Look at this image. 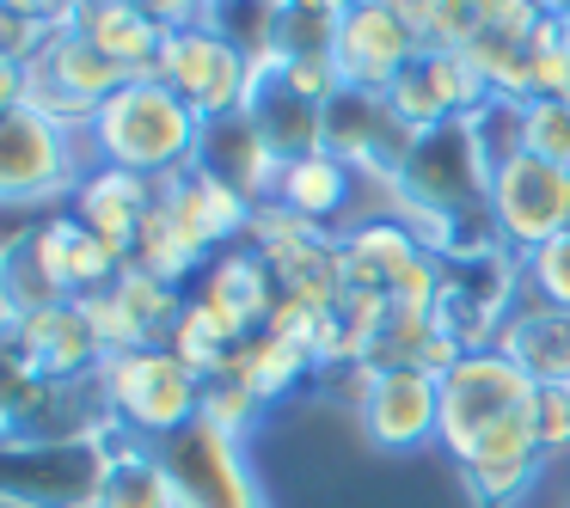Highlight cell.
<instances>
[{"label": "cell", "mask_w": 570, "mask_h": 508, "mask_svg": "<svg viewBox=\"0 0 570 508\" xmlns=\"http://www.w3.org/2000/svg\"><path fill=\"white\" fill-rule=\"evenodd\" d=\"M540 386L503 356V349H466L442 368V447L466 466L484 508L528 490L540 471V435H533Z\"/></svg>", "instance_id": "cell-1"}, {"label": "cell", "mask_w": 570, "mask_h": 508, "mask_svg": "<svg viewBox=\"0 0 570 508\" xmlns=\"http://www.w3.org/2000/svg\"><path fill=\"white\" fill-rule=\"evenodd\" d=\"M87 141H92V153H99V166H117V172H136V178H154V185H160L166 172L197 160L203 117L190 111L166 80H124V87L99 104Z\"/></svg>", "instance_id": "cell-2"}, {"label": "cell", "mask_w": 570, "mask_h": 508, "mask_svg": "<svg viewBox=\"0 0 570 508\" xmlns=\"http://www.w3.org/2000/svg\"><path fill=\"white\" fill-rule=\"evenodd\" d=\"M105 422L92 435L0 429V502L7 508H92L105 459H111Z\"/></svg>", "instance_id": "cell-3"}, {"label": "cell", "mask_w": 570, "mask_h": 508, "mask_svg": "<svg viewBox=\"0 0 570 508\" xmlns=\"http://www.w3.org/2000/svg\"><path fill=\"white\" fill-rule=\"evenodd\" d=\"M344 251V288L350 295L381 300L386 312L405 319H430L435 312V288H442V258L423 246L417 227H405L399 215H374V221L350 227L337 239Z\"/></svg>", "instance_id": "cell-4"}, {"label": "cell", "mask_w": 570, "mask_h": 508, "mask_svg": "<svg viewBox=\"0 0 570 508\" xmlns=\"http://www.w3.org/2000/svg\"><path fill=\"white\" fill-rule=\"evenodd\" d=\"M99 386H105L111 422L129 435H141V441H166V435L190 429V422L203 417V380L166 343L111 356L99 368Z\"/></svg>", "instance_id": "cell-5"}, {"label": "cell", "mask_w": 570, "mask_h": 508, "mask_svg": "<svg viewBox=\"0 0 570 508\" xmlns=\"http://www.w3.org/2000/svg\"><path fill=\"white\" fill-rule=\"evenodd\" d=\"M124 68L111 62L105 50H92L87 38H80L75 26H62L50 43H43L38 56L26 62V104L38 117H50L56 129H68V136H87L92 117H99V104L111 99L117 87H124Z\"/></svg>", "instance_id": "cell-6"}, {"label": "cell", "mask_w": 570, "mask_h": 508, "mask_svg": "<svg viewBox=\"0 0 570 508\" xmlns=\"http://www.w3.org/2000/svg\"><path fill=\"white\" fill-rule=\"evenodd\" d=\"M154 454L173 484V508H264V490L239 454V435L215 429L209 417L154 441Z\"/></svg>", "instance_id": "cell-7"}, {"label": "cell", "mask_w": 570, "mask_h": 508, "mask_svg": "<svg viewBox=\"0 0 570 508\" xmlns=\"http://www.w3.org/2000/svg\"><path fill=\"white\" fill-rule=\"evenodd\" d=\"M491 227L509 251H540L546 239L570 233V166L540 153H515L491 178Z\"/></svg>", "instance_id": "cell-8"}, {"label": "cell", "mask_w": 570, "mask_h": 508, "mask_svg": "<svg viewBox=\"0 0 570 508\" xmlns=\"http://www.w3.org/2000/svg\"><path fill=\"white\" fill-rule=\"evenodd\" d=\"M411 136L417 129L399 123V111L386 104V92H362V87H337L320 111V148L337 153L356 178H381L393 185V172L405 166Z\"/></svg>", "instance_id": "cell-9"}, {"label": "cell", "mask_w": 570, "mask_h": 508, "mask_svg": "<svg viewBox=\"0 0 570 508\" xmlns=\"http://www.w3.org/2000/svg\"><path fill=\"white\" fill-rule=\"evenodd\" d=\"M362 429L386 454L442 435V373L430 361H374L362 380Z\"/></svg>", "instance_id": "cell-10"}, {"label": "cell", "mask_w": 570, "mask_h": 508, "mask_svg": "<svg viewBox=\"0 0 570 508\" xmlns=\"http://www.w3.org/2000/svg\"><path fill=\"white\" fill-rule=\"evenodd\" d=\"M75 172L80 166L68 129H56L31 104L0 117V202H50L62 190H80Z\"/></svg>", "instance_id": "cell-11"}, {"label": "cell", "mask_w": 570, "mask_h": 508, "mask_svg": "<svg viewBox=\"0 0 570 508\" xmlns=\"http://www.w3.org/2000/svg\"><path fill=\"white\" fill-rule=\"evenodd\" d=\"M166 87L178 92V99L190 104V111L203 117V123H215V117L239 111L246 104V87H252V62L239 50H227L215 31H173L160 50V74Z\"/></svg>", "instance_id": "cell-12"}, {"label": "cell", "mask_w": 570, "mask_h": 508, "mask_svg": "<svg viewBox=\"0 0 570 508\" xmlns=\"http://www.w3.org/2000/svg\"><path fill=\"white\" fill-rule=\"evenodd\" d=\"M423 38L405 13H393L386 0H368L356 13L337 19V38H332V68L344 87H362V92H386L411 62H417Z\"/></svg>", "instance_id": "cell-13"}, {"label": "cell", "mask_w": 570, "mask_h": 508, "mask_svg": "<svg viewBox=\"0 0 570 508\" xmlns=\"http://www.w3.org/2000/svg\"><path fill=\"white\" fill-rule=\"evenodd\" d=\"M227 343H246V337L271 331L276 307H283V288H276L264 251H222V258L203 270V295L190 300Z\"/></svg>", "instance_id": "cell-14"}, {"label": "cell", "mask_w": 570, "mask_h": 508, "mask_svg": "<svg viewBox=\"0 0 570 508\" xmlns=\"http://www.w3.org/2000/svg\"><path fill=\"white\" fill-rule=\"evenodd\" d=\"M484 99H491V92H484L479 68L466 62V50H435V43H423L417 62L386 87V104L399 111V123H405V129L454 123V117L479 111Z\"/></svg>", "instance_id": "cell-15"}, {"label": "cell", "mask_w": 570, "mask_h": 508, "mask_svg": "<svg viewBox=\"0 0 570 508\" xmlns=\"http://www.w3.org/2000/svg\"><path fill=\"white\" fill-rule=\"evenodd\" d=\"M154 190H160V209L173 215L203 251L234 246V239L252 233V221H258V202H246L239 190H227L222 178H215L209 166H197V160H185L178 172H166Z\"/></svg>", "instance_id": "cell-16"}, {"label": "cell", "mask_w": 570, "mask_h": 508, "mask_svg": "<svg viewBox=\"0 0 570 508\" xmlns=\"http://www.w3.org/2000/svg\"><path fill=\"white\" fill-rule=\"evenodd\" d=\"M19 337H26L31 373L43 386H75V380H92L105 368V349L92 337V319L80 300H62V307H43L31 319H19Z\"/></svg>", "instance_id": "cell-17"}, {"label": "cell", "mask_w": 570, "mask_h": 508, "mask_svg": "<svg viewBox=\"0 0 570 508\" xmlns=\"http://www.w3.org/2000/svg\"><path fill=\"white\" fill-rule=\"evenodd\" d=\"M31 239H38V258L50 270V282L62 288V300H92L105 288H117V276H124V258L80 215H50V221L31 227Z\"/></svg>", "instance_id": "cell-18"}, {"label": "cell", "mask_w": 570, "mask_h": 508, "mask_svg": "<svg viewBox=\"0 0 570 508\" xmlns=\"http://www.w3.org/2000/svg\"><path fill=\"white\" fill-rule=\"evenodd\" d=\"M197 166H209L227 190H239L246 202H271L276 197V178H283V160L276 148L252 129L246 111H227L215 123H203V141H197Z\"/></svg>", "instance_id": "cell-19"}, {"label": "cell", "mask_w": 570, "mask_h": 508, "mask_svg": "<svg viewBox=\"0 0 570 508\" xmlns=\"http://www.w3.org/2000/svg\"><path fill=\"white\" fill-rule=\"evenodd\" d=\"M239 111L252 117V129L271 141L283 166L320 148V111H325V104L307 99V92H301L276 62L271 68H252V87H246V104H239Z\"/></svg>", "instance_id": "cell-20"}, {"label": "cell", "mask_w": 570, "mask_h": 508, "mask_svg": "<svg viewBox=\"0 0 570 508\" xmlns=\"http://www.w3.org/2000/svg\"><path fill=\"white\" fill-rule=\"evenodd\" d=\"M154 202H160L154 178L117 172V166H99V172L80 178V190H75V215H80V221H87L124 263H129V251H136L141 227H148Z\"/></svg>", "instance_id": "cell-21"}, {"label": "cell", "mask_w": 570, "mask_h": 508, "mask_svg": "<svg viewBox=\"0 0 570 508\" xmlns=\"http://www.w3.org/2000/svg\"><path fill=\"white\" fill-rule=\"evenodd\" d=\"M75 31L92 43V50L111 56V62L124 68L129 80H154V74H160L166 31L154 26V19H141L129 0H80Z\"/></svg>", "instance_id": "cell-22"}, {"label": "cell", "mask_w": 570, "mask_h": 508, "mask_svg": "<svg viewBox=\"0 0 570 508\" xmlns=\"http://www.w3.org/2000/svg\"><path fill=\"white\" fill-rule=\"evenodd\" d=\"M350 197H356V172H350L337 153H325V148H313V153H301V160H288L283 166V178H276V209L283 215H295L301 227H332L337 215L350 209Z\"/></svg>", "instance_id": "cell-23"}, {"label": "cell", "mask_w": 570, "mask_h": 508, "mask_svg": "<svg viewBox=\"0 0 570 508\" xmlns=\"http://www.w3.org/2000/svg\"><path fill=\"white\" fill-rule=\"evenodd\" d=\"M497 349L533 386H570V307H546V300L515 307V319L503 325Z\"/></svg>", "instance_id": "cell-24"}, {"label": "cell", "mask_w": 570, "mask_h": 508, "mask_svg": "<svg viewBox=\"0 0 570 508\" xmlns=\"http://www.w3.org/2000/svg\"><path fill=\"white\" fill-rule=\"evenodd\" d=\"M105 441H111V459H105L92 508H173V484H166L154 441L117 429V422H105Z\"/></svg>", "instance_id": "cell-25"}, {"label": "cell", "mask_w": 570, "mask_h": 508, "mask_svg": "<svg viewBox=\"0 0 570 508\" xmlns=\"http://www.w3.org/2000/svg\"><path fill=\"white\" fill-rule=\"evenodd\" d=\"M283 19L288 0H203V31H215L252 68H271L283 56Z\"/></svg>", "instance_id": "cell-26"}, {"label": "cell", "mask_w": 570, "mask_h": 508, "mask_svg": "<svg viewBox=\"0 0 570 508\" xmlns=\"http://www.w3.org/2000/svg\"><path fill=\"white\" fill-rule=\"evenodd\" d=\"M129 263L178 288L185 276H203V270H209V251H203L197 239H190L185 227H178L173 215L160 209V202H154V215H148V227H141V239H136V251H129Z\"/></svg>", "instance_id": "cell-27"}, {"label": "cell", "mask_w": 570, "mask_h": 508, "mask_svg": "<svg viewBox=\"0 0 570 508\" xmlns=\"http://www.w3.org/2000/svg\"><path fill=\"white\" fill-rule=\"evenodd\" d=\"M43 307H62V288L50 282L38 258V239H13V246H0V319H31Z\"/></svg>", "instance_id": "cell-28"}, {"label": "cell", "mask_w": 570, "mask_h": 508, "mask_svg": "<svg viewBox=\"0 0 570 508\" xmlns=\"http://www.w3.org/2000/svg\"><path fill=\"white\" fill-rule=\"evenodd\" d=\"M307 368H313L307 349H295L288 337H276V331H258V337H246V343L234 349V373L258 392V405L276 398V392H288Z\"/></svg>", "instance_id": "cell-29"}, {"label": "cell", "mask_w": 570, "mask_h": 508, "mask_svg": "<svg viewBox=\"0 0 570 508\" xmlns=\"http://www.w3.org/2000/svg\"><path fill=\"white\" fill-rule=\"evenodd\" d=\"M521 148L552 160V166H570V99H528Z\"/></svg>", "instance_id": "cell-30"}, {"label": "cell", "mask_w": 570, "mask_h": 508, "mask_svg": "<svg viewBox=\"0 0 570 508\" xmlns=\"http://www.w3.org/2000/svg\"><path fill=\"white\" fill-rule=\"evenodd\" d=\"M521 282L533 288V300H546V307H570V233L546 239L540 251H528L521 258Z\"/></svg>", "instance_id": "cell-31"}, {"label": "cell", "mask_w": 570, "mask_h": 508, "mask_svg": "<svg viewBox=\"0 0 570 508\" xmlns=\"http://www.w3.org/2000/svg\"><path fill=\"white\" fill-rule=\"evenodd\" d=\"M56 31L62 26L43 19V13H31L26 0H0V56H7V62H31Z\"/></svg>", "instance_id": "cell-32"}, {"label": "cell", "mask_w": 570, "mask_h": 508, "mask_svg": "<svg viewBox=\"0 0 570 508\" xmlns=\"http://www.w3.org/2000/svg\"><path fill=\"white\" fill-rule=\"evenodd\" d=\"M203 417H209L215 429H227V435H246V422L258 417V392H252L234 368H227L222 380L203 386Z\"/></svg>", "instance_id": "cell-33"}, {"label": "cell", "mask_w": 570, "mask_h": 508, "mask_svg": "<svg viewBox=\"0 0 570 508\" xmlns=\"http://www.w3.org/2000/svg\"><path fill=\"white\" fill-rule=\"evenodd\" d=\"M533 435H540V454H558V447H570V386H540Z\"/></svg>", "instance_id": "cell-34"}, {"label": "cell", "mask_w": 570, "mask_h": 508, "mask_svg": "<svg viewBox=\"0 0 570 508\" xmlns=\"http://www.w3.org/2000/svg\"><path fill=\"white\" fill-rule=\"evenodd\" d=\"M141 19H154V26L173 38V31H197L203 26V0H129Z\"/></svg>", "instance_id": "cell-35"}, {"label": "cell", "mask_w": 570, "mask_h": 508, "mask_svg": "<svg viewBox=\"0 0 570 508\" xmlns=\"http://www.w3.org/2000/svg\"><path fill=\"white\" fill-rule=\"evenodd\" d=\"M19 104H26V62H7L0 56V117L19 111Z\"/></svg>", "instance_id": "cell-36"}, {"label": "cell", "mask_w": 570, "mask_h": 508, "mask_svg": "<svg viewBox=\"0 0 570 508\" xmlns=\"http://www.w3.org/2000/svg\"><path fill=\"white\" fill-rule=\"evenodd\" d=\"M307 7H320V13L344 19V13H356V7H368V0H307Z\"/></svg>", "instance_id": "cell-37"}, {"label": "cell", "mask_w": 570, "mask_h": 508, "mask_svg": "<svg viewBox=\"0 0 570 508\" xmlns=\"http://www.w3.org/2000/svg\"><path fill=\"white\" fill-rule=\"evenodd\" d=\"M540 13H546V19H558V26L570 31V0H540Z\"/></svg>", "instance_id": "cell-38"}, {"label": "cell", "mask_w": 570, "mask_h": 508, "mask_svg": "<svg viewBox=\"0 0 570 508\" xmlns=\"http://www.w3.org/2000/svg\"><path fill=\"white\" fill-rule=\"evenodd\" d=\"M491 7H509V0H491Z\"/></svg>", "instance_id": "cell-39"}, {"label": "cell", "mask_w": 570, "mask_h": 508, "mask_svg": "<svg viewBox=\"0 0 570 508\" xmlns=\"http://www.w3.org/2000/svg\"><path fill=\"white\" fill-rule=\"evenodd\" d=\"M564 43H570V31H564Z\"/></svg>", "instance_id": "cell-40"}]
</instances>
